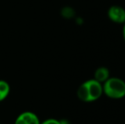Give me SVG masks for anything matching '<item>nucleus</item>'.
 Listing matches in <instances>:
<instances>
[{
	"mask_svg": "<svg viewBox=\"0 0 125 124\" xmlns=\"http://www.w3.org/2000/svg\"><path fill=\"white\" fill-rule=\"evenodd\" d=\"M103 93L111 99H121L125 96V83L117 77H109L104 83Z\"/></svg>",
	"mask_w": 125,
	"mask_h": 124,
	"instance_id": "nucleus-1",
	"label": "nucleus"
},
{
	"mask_svg": "<svg viewBox=\"0 0 125 124\" xmlns=\"http://www.w3.org/2000/svg\"><path fill=\"white\" fill-rule=\"evenodd\" d=\"M84 84L86 86L88 96H89V102L97 100L103 94V86L95 79L89 80L85 82Z\"/></svg>",
	"mask_w": 125,
	"mask_h": 124,
	"instance_id": "nucleus-2",
	"label": "nucleus"
},
{
	"mask_svg": "<svg viewBox=\"0 0 125 124\" xmlns=\"http://www.w3.org/2000/svg\"><path fill=\"white\" fill-rule=\"evenodd\" d=\"M108 17L115 23H125V10L118 5L111 6L108 10Z\"/></svg>",
	"mask_w": 125,
	"mask_h": 124,
	"instance_id": "nucleus-3",
	"label": "nucleus"
},
{
	"mask_svg": "<svg viewBox=\"0 0 125 124\" xmlns=\"http://www.w3.org/2000/svg\"><path fill=\"white\" fill-rule=\"evenodd\" d=\"M40 120L35 113L24 111L16 117L15 124H40Z\"/></svg>",
	"mask_w": 125,
	"mask_h": 124,
	"instance_id": "nucleus-4",
	"label": "nucleus"
},
{
	"mask_svg": "<svg viewBox=\"0 0 125 124\" xmlns=\"http://www.w3.org/2000/svg\"><path fill=\"white\" fill-rule=\"evenodd\" d=\"M109 76H110V73H109V71L107 68L100 67L95 71V73H94V79L100 83H105L109 78Z\"/></svg>",
	"mask_w": 125,
	"mask_h": 124,
	"instance_id": "nucleus-5",
	"label": "nucleus"
},
{
	"mask_svg": "<svg viewBox=\"0 0 125 124\" xmlns=\"http://www.w3.org/2000/svg\"><path fill=\"white\" fill-rule=\"evenodd\" d=\"M10 93V86L5 80H0V102L4 100Z\"/></svg>",
	"mask_w": 125,
	"mask_h": 124,
	"instance_id": "nucleus-6",
	"label": "nucleus"
},
{
	"mask_svg": "<svg viewBox=\"0 0 125 124\" xmlns=\"http://www.w3.org/2000/svg\"><path fill=\"white\" fill-rule=\"evenodd\" d=\"M40 124H61V122L54 118H49V119H46L40 123Z\"/></svg>",
	"mask_w": 125,
	"mask_h": 124,
	"instance_id": "nucleus-7",
	"label": "nucleus"
},
{
	"mask_svg": "<svg viewBox=\"0 0 125 124\" xmlns=\"http://www.w3.org/2000/svg\"><path fill=\"white\" fill-rule=\"evenodd\" d=\"M61 122V124H69V123H68L66 120H61V121H60Z\"/></svg>",
	"mask_w": 125,
	"mask_h": 124,
	"instance_id": "nucleus-8",
	"label": "nucleus"
},
{
	"mask_svg": "<svg viewBox=\"0 0 125 124\" xmlns=\"http://www.w3.org/2000/svg\"><path fill=\"white\" fill-rule=\"evenodd\" d=\"M123 33H124V41H125V23H124V31H123Z\"/></svg>",
	"mask_w": 125,
	"mask_h": 124,
	"instance_id": "nucleus-9",
	"label": "nucleus"
}]
</instances>
